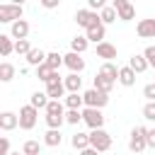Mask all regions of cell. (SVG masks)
Wrapping results in <instances>:
<instances>
[{
  "instance_id": "6da1fadb",
  "label": "cell",
  "mask_w": 155,
  "mask_h": 155,
  "mask_svg": "<svg viewBox=\"0 0 155 155\" xmlns=\"http://www.w3.org/2000/svg\"><path fill=\"white\" fill-rule=\"evenodd\" d=\"M148 128L145 126H136L133 131H131V138H128V150L131 153H143L145 148H148Z\"/></svg>"
},
{
  "instance_id": "7a4b0ae2",
  "label": "cell",
  "mask_w": 155,
  "mask_h": 155,
  "mask_svg": "<svg viewBox=\"0 0 155 155\" xmlns=\"http://www.w3.org/2000/svg\"><path fill=\"white\" fill-rule=\"evenodd\" d=\"M90 148H94L97 153H104L111 148V136L104 131V128H97V131H90Z\"/></svg>"
},
{
  "instance_id": "3957f363",
  "label": "cell",
  "mask_w": 155,
  "mask_h": 155,
  "mask_svg": "<svg viewBox=\"0 0 155 155\" xmlns=\"http://www.w3.org/2000/svg\"><path fill=\"white\" fill-rule=\"evenodd\" d=\"M22 12H24V7L22 5H17V2H5V5H0V22H19L22 19Z\"/></svg>"
},
{
  "instance_id": "277c9868",
  "label": "cell",
  "mask_w": 155,
  "mask_h": 155,
  "mask_svg": "<svg viewBox=\"0 0 155 155\" xmlns=\"http://www.w3.org/2000/svg\"><path fill=\"white\" fill-rule=\"evenodd\" d=\"M82 97H85V107H90V109H102L109 102V94H104V92H99L94 87L87 90V92H82Z\"/></svg>"
},
{
  "instance_id": "5b68a950",
  "label": "cell",
  "mask_w": 155,
  "mask_h": 155,
  "mask_svg": "<svg viewBox=\"0 0 155 155\" xmlns=\"http://www.w3.org/2000/svg\"><path fill=\"white\" fill-rule=\"evenodd\" d=\"M36 119H39V109H34L31 104H27V107L19 109V128L31 131L36 126Z\"/></svg>"
},
{
  "instance_id": "8992f818",
  "label": "cell",
  "mask_w": 155,
  "mask_h": 155,
  "mask_svg": "<svg viewBox=\"0 0 155 155\" xmlns=\"http://www.w3.org/2000/svg\"><path fill=\"white\" fill-rule=\"evenodd\" d=\"M75 22H78V27H85V29H92V27L102 24L99 15L92 12L90 7H87V10H78V12H75Z\"/></svg>"
},
{
  "instance_id": "52a82bcc",
  "label": "cell",
  "mask_w": 155,
  "mask_h": 155,
  "mask_svg": "<svg viewBox=\"0 0 155 155\" xmlns=\"http://www.w3.org/2000/svg\"><path fill=\"white\" fill-rule=\"evenodd\" d=\"M82 121H85L92 131H97V128L104 126V114H102V109H90V107H85V109H82Z\"/></svg>"
},
{
  "instance_id": "ba28073f",
  "label": "cell",
  "mask_w": 155,
  "mask_h": 155,
  "mask_svg": "<svg viewBox=\"0 0 155 155\" xmlns=\"http://www.w3.org/2000/svg\"><path fill=\"white\" fill-rule=\"evenodd\" d=\"M114 10H116V15H119L121 22H128V19L136 17V7L128 0H114Z\"/></svg>"
},
{
  "instance_id": "9c48e42d",
  "label": "cell",
  "mask_w": 155,
  "mask_h": 155,
  "mask_svg": "<svg viewBox=\"0 0 155 155\" xmlns=\"http://www.w3.org/2000/svg\"><path fill=\"white\" fill-rule=\"evenodd\" d=\"M63 63L70 68V73H78V75H80V73L85 70V58H82L80 53H73V51L65 53V56H63Z\"/></svg>"
},
{
  "instance_id": "30bf717a",
  "label": "cell",
  "mask_w": 155,
  "mask_h": 155,
  "mask_svg": "<svg viewBox=\"0 0 155 155\" xmlns=\"http://www.w3.org/2000/svg\"><path fill=\"white\" fill-rule=\"evenodd\" d=\"M136 31H138L140 39H155V17L153 19H140Z\"/></svg>"
},
{
  "instance_id": "8fae6325",
  "label": "cell",
  "mask_w": 155,
  "mask_h": 155,
  "mask_svg": "<svg viewBox=\"0 0 155 155\" xmlns=\"http://www.w3.org/2000/svg\"><path fill=\"white\" fill-rule=\"evenodd\" d=\"M36 78H39V80H44L46 85H51V82H61V75H58V70H51L46 63H44L41 68H36Z\"/></svg>"
},
{
  "instance_id": "7c38bea8",
  "label": "cell",
  "mask_w": 155,
  "mask_h": 155,
  "mask_svg": "<svg viewBox=\"0 0 155 155\" xmlns=\"http://www.w3.org/2000/svg\"><path fill=\"white\" fill-rule=\"evenodd\" d=\"M27 34H29V22H27V19L15 22V24H12V29H10V36H12V39H17V41H24V39H27Z\"/></svg>"
},
{
  "instance_id": "4fadbf2b",
  "label": "cell",
  "mask_w": 155,
  "mask_h": 155,
  "mask_svg": "<svg viewBox=\"0 0 155 155\" xmlns=\"http://www.w3.org/2000/svg\"><path fill=\"white\" fill-rule=\"evenodd\" d=\"M19 126V114H12V111H2L0 114V128L2 131H12Z\"/></svg>"
},
{
  "instance_id": "5bb4252c",
  "label": "cell",
  "mask_w": 155,
  "mask_h": 155,
  "mask_svg": "<svg viewBox=\"0 0 155 155\" xmlns=\"http://www.w3.org/2000/svg\"><path fill=\"white\" fill-rule=\"evenodd\" d=\"M104 34H107V27L104 24H97V27H92V29H87V41H94L97 46L99 44H104Z\"/></svg>"
},
{
  "instance_id": "9a60e30c",
  "label": "cell",
  "mask_w": 155,
  "mask_h": 155,
  "mask_svg": "<svg viewBox=\"0 0 155 155\" xmlns=\"http://www.w3.org/2000/svg\"><path fill=\"white\" fill-rule=\"evenodd\" d=\"M97 56L104 58V63H111V58H116V46H111L109 41H104V44L97 46Z\"/></svg>"
},
{
  "instance_id": "2e32d148",
  "label": "cell",
  "mask_w": 155,
  "mask_h": 155,
  "mask_svg": "<svg viewBox=\"0 0 155 155\" xmlns=\"http://www.w3.org/2000/svg\"><path fill=\"white\" fill-rule=\"evenodd\" d=\"M63 82H65L68 94H78V92H80V87H82V78H80L78 73H70V75H68Z\"/></svg>"
},
{
  "instance_id": "e0dca14e",
  "label": "cell",
  "mask_w": 155,
  "mask_h": 155,
  "mask_svg": "<svg viewBox=\"0 0 155 155\" xmlns=\"http://www.w3.org/2000/svg\"><path fill=\"white\" fill-rule=\"evenodd\" d=\"M46 56H48V53H44L41 48H31V51H29V56H27V63H29V65H34V68H41V65L46 63Z\"/></svg>"
},
{
  "instance_id": "ac0fdd59",
  "label": "cell",
  "mask_w": 155,
  "mask_h": 155,
  "mask_svg": "<svg viewBox=\"0 0 155 155\" xmlns=\"http://www.w3.org/2000/svg\"><path fill=\"white\" fill-rule=\"evenodd\" d=\"M128 68H131V70H136V73H145L150 65H148V61H145V56H143V53H136V56H131Z\"/></svg>"
},
{
  "instance_id": "d6986e66",
  "label": "cell",
  "mask_w": 155,
  "mask_h": 155,
  "mask_svg": "<svg viewBox=\"0 0 155 155\" xmlns=\"http://www.w3.org/2000/svg\"><path fill=\"white\" fill-rule=\"evenodd\" d=\"M119 82H121L124 87H133V85H136V70H131L128 65H124V68L119 70Z\"/></svg>"
},
{
  "instance_id": "ffe728a7",
  "label": "cell",
  "mask_w": 155,
  "mask_h": 155,
  "mask_svg": "<svg viewBox=\"0 0 155 155\" xmlns=\"http://www.w3.org/2000/svg\"><path fill=\"white\" fill-rule=\"evenodd\" d=\"M70 143H73V148H75V150H80V153H82V150H87V148H90V133H80V131H78V133H73Z\"/></svg>"
},
{
  "instance_id": "44dd1931",
  "label": "cell",
  "mask_w": 155,
  "mask_h": 155,
  "mask_svg": "<svg viewBox=\"0 0 155 155\" xmlns=\"http://www.w3.org/2000/svg\"><path fill=\"white\" fill-rule=\"evenodd\" d=\"M46 94H48L51 99H58V102H61V97L65 94V82L61 80V82H51V85H46Z\"/></svg>"
},
{
  "instance_id": "7402d4cb",
  "label": "cell",
  "mask_w": 155,
  "mask_h": 155,
  "mask_svg": "<svg viewBox=\"0 0 155 155\" xmlns=\"http://www.w3.org/2000/svg\"><path fill=\"white\" fill-rule=\"evenodd\" d=\"M87 46H90V41H87V36H75V39H70V51L73 53H85L87 51Z\"/></svg>"
},
{
  "instance_id": "603a6c76",
  "label": "cell",
  "mask_w": 155,
  "mask_h": 155,
  "mask_svg": "<svg viewBox=\"0 0 155 155\" xmlns=\"http://www.w3.org/2000/svg\"><path fill=\"white\" fill-rule=\"evenodd\" d=\"M119 70H121V68H116L114 63H102L99 75H104V78H109L111 82H116V80H119Z\"/></svg>"
},
{
  "instance_id": "cb8c5ba5",
  "label": "cell",
  "mask_w": 155,
  "mask_h": 155,
  "mask_svg": "<svg viewBox=\"0 0 155 155\" xmlns=\"http://www.w3.org/2000/svg\"><path fill=\"white\" fill-rule=\"evenodd\" d=\"M111 87H114V82L109 80V78H104V75H94V90H99V92H104V94H109L111 92Z\"/></svg>"
},
{
  "instance_id": "d4e9b609",
  "label": "cell",
  "mask_w": 155,
  "mask_h": 155,
  "mask_svg": "<svg viewBox=\"0 0 155 155\" xmlns=\"http://www.w3.org/2000/svg\"><path fill=\"white\" fill-rule=\"evenodd\" d=\"M48 102H51V99H48V94H46V92H34V94H31V99H29V104H31L34 109H46V107H48Z\"/></svg>"
},
{
  "instance_id": "484cf974",
  "label": "cell",
  "mask_w": 155,
  "mask_h": 155,
  "mask_svg": "<svg viewBox=\"0 0 155 155\" xmlns=\"http://www.w3.org/2000/svg\"><path fill=\"white\" fill-rule=\"evenodd\" d=\"M12 51H15L12 36H7V34H0V56H2V58H7Z\"/></svg>"
},
{
  "instance_id": "4316f807",
  "label": "cell",
  "mask_w": 155,
  "mask_h": 155,
  "mask_svg": "<svg viewBox=\"0 0 155 155\" xmlns=\"http://www.w3.org/2000/svg\"><path fill=\"white\" fill-rule=\"evenodd\" d=\"M61 140H63V136H61V131H56V128H48V131H46V136H44V143H46L48 148L61 145Z\"/></svg>"
},
{
  "instance_id": "83f0119b",
  "label": "cell",
  "mask_w": 155,
  "mask_h": 155,
  "mask_svg": "<svg viewBox=\"0 0 155 155\" xmlns=\"http://www.w3.org/2000/svg\"><path fill=\"white\" fill-rule=\"evenodd\" d=\"M99 19H102V24H111V22H116V19H119V15H116L114 5H107V7L99 12Z\"/></svg>"
},
{
  "instance_id": "f1b7e54d",
  "label": "cell",
  "mask_w": 155,
  "mask_h": 155,
  "mask_svg": "<svg viewBox=\"0 0 155 155\" xmlns=\"http://www.w3.org/2000/svg\"><path fill=\"white\" fill-rule=\"evenodd\" d=\"M12 78H15V65L7 63V61L0 63V80H2V82H10Z\"/></svg>"
},
{
  "instance_id": "f546056e",
  "label": "cell",
  "mask_w": 155,
  "mask_h": 155,
  "mask_svg": "<svg viewBox=\"0 0 155 155\" xmlns=\"http://www.w3.org/2000/svg\"><path fill=\"white\" fill-rule=\"evenodd\" d=\"M46 65H48L51 70H58V68L63 65V56H61L58 51H53V53H48V56H46Z\"/></svg>"
},
{
  "instance_id": "4dcf8cb0",
  "label": "cell",
  "mask_w": 155,
  "mask_h": 155,
  "mask_svg": "<svg viewBox=\"0 0 155 155\" xmlns=\"http://www.w3.org/2000/svg\"><path fill=\"white\" fill-rule=\"evenodd\" d=\"M82 104H85V97H82L80 92H78V94H68V97H65V107H68V109H80Z\"/></svg>"
},
{
  "instance_id": "1f68e13d",
  "label": "cell",
  "mask_w": 155,
  "mask_h": 155,
  "mask_svg": "<svg viewBox=\"0 0 155 155\" xmlns=\"http://www.w3.org/2000/svg\"><path fill=\"white\" fill-rule=\"evenodd\" d=\"M82 121V109H68L65 111V124H80Z\"/></svg>"
},
{
  "instance_id": "d6a6232c",
  "label": "cell",
  "mask_w": 155,
  "mask_h": 155,
  "mask_svg": "<svg viewBox=\"0 0 155 155\" xmlns=\"http://www.w3.org/2000/svg\"><path fill=\"white\" fill-rule=\"evenodd\" d=\"M39 153H41V145L36 140H27L22 145V155H39Z\"/></svg>"
},
{
  "instance_id": "836d02e7",
  "label": "cell",
  "mask_w": 155,
  "mask_h": 155,
  "mask_svg": "<svg viewBox=\"0 0 155 155\" xmlns=\"http://www.w3.org/2000/svg\"><path fill=\"white\" fill-rule=\"evenodd\" d=\"M46 114H58V116H65V109H63V104H61L58 99H51V102H48V107H46Z\"/></svg>"
},
{
  "instance_id": "e575fe53",
  "label": "cell",
  "mask_w": 155,
  "mask_h": 155,
  "mask_svg": "<svg viewBox=\"0 0 155 155\" xmlns=\"http://www.w3.org/2000/svg\"><path fill=\"white\" fill-rule=\"evenodd\" d=\"M65 121V116H58V114H46V124H48V128H56V131H61V124Z\"/></svg>"
},
{
  "instance_id": "d590c367",
  "label": "cell",
  "mask_w": 155,
  "mask_h": 155,
  "mask_svg": "<svg viewBox=\"0 0 155 155\" xmlns=\"http://www.w3.org/2000/svg\"><path fill=\"white\" fill-rule=\"evenodd\" d=\"M29 51H31L29 39H24V41H15V53H19V56H29Z\"/></svg>"
},
{
  "instance_id": "8d00e7d4",
  "label": "cell",
  "mask_w": 155,
  "mask_h": 155,
  "mask_svg": "<svg viewBox=\"0 0 155 155\" xmlns=\"http://www.w3.org/2000/svg\"><path fill=\"white\" fill-rule=\"evenodd\" d=\"M143 116H145L148 121H155V102H148V104L143 107Z\"/></svg>"
},
{
  "instance_id": "74e56055",
  "label": "cell",
  "mask_w": 155,
  "mask_h": 155,
  "mask_svg": "<svg viewBox=\"0 0 155 155\" xmlns=\"http://www.w3.org/2000/svg\"><path fill=\"white\" fill-rule=\"evenodd\" d=\"M143 97H145L148 102H155V82H150V85L143 87Z\"/></svg>"
},
{
  "instance_id": "f35d334b",
  "label": "cell",
  "mask_w": 155,
  "mask_h": 155,
  "mask_svg": "<svg viewBox=\"0 0 155 155\" xmlns=\"http://www.w3.org/2000/svg\"><path fill=\"white\" fill-rule=\"evenodd\" d=\"M143 56H145L148 65H150V68H155V46H148V48L143 51Z\"/></svg>"
},
{
  "instance_id": "ab89813d",
  "label": "cell",
  "mask_w": 155,
  "mask_h": 155,
  "mask_svg": "<svg viewBox=\"0 0 155 155\" xmlns=\"http://www.w3.org/2000/svg\"><path fill=\"white\" fill-rule=\"evenodd\" d=\"M87 5H90V10H92V12H94V10H99V12H102V10L107 7V5H104V0H87Z\"/></svg>"
},
{
  "instance_id": "60d3db41",
  "label": "cell",
  "mask_w": 155,
  "mask_h": 155,
  "mask_svg": "<svg viewBox=\"0 0 155 155\" xmlns=\"http://www.w3.org/2000/svg\"><path fill=\"white\" fill-rule=\"evenodd\" d=\"M0 155H10V140H7V136L0 138Z\"/></svg>"
},
{
  "instance_id": "b9f144b4",
  "label": "cell",
  "mask_w": 155,
  "mask_h": 155,
  "mask_svg": "<svg viewBox=\"0 0 155 155\" xmlns=\"http://www.w3.org/2000/svg\"><path fill=\"white\" fill-rule=\"evenodd\" d=\"M145 140H148V148H155V128H153V131L148 128V138H145Z\"/></svg>"
},
{
  "instance_id": "7bdbcfd3",
  "label": "cell",
  "mask_w": 155,
  "mask_h": 155,
  "mask_svg": "<svg viewBox=\"0 0 155 155\" xmlns=\"http://www.w3.org/2000/svg\"><path fill=\"white\" fill-rule=\"evenodd\" d=\"M41 5H44V7H48V10H51V7H56V5H58V0H44V2H41Z\"/></svg>"
},
{
  "instance_id": "ee69618b",
  "label": "cell",
  "mask_w": 155,
  "mask_h": 155,
  "mask_svg": "<svg viewBox=\"0 0 155 155\" xmlns=\"http://www.w3.org/2000/svg\"><path fill=\"white\" fill-rule=\"evenodd\" d=\"M80 155H99V153H97V150H94V148H87V150H82V153H80Z\"/></svg>"
},
{
  "instance_id": "f6af8a7d",
  "label": "cell",
  "mask_w": 155,
  "mask_h": 155,
  "mask_svg": "<svg viewBox=\"0 0 155 155\" xmlns=\"http://www.w3.org/2000/svg\"><path fill=\"white\" fill-rule=\"evenodd\" d=\"M10 155H19V153H10Z\"/></svg>"
}]
</instances>
